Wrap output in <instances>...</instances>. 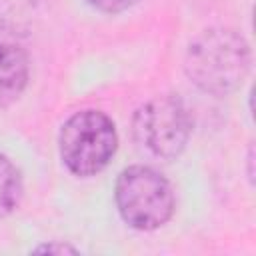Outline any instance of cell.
<instances>
[{
	"mask_svg": "<svg viewBox=\"0 0 256 256\" xmlns=\"http://www.w3.org/2000/svg\"><path fill=\"white\" fill-rule=\"evenodd\" d=\"M184 70L202 92L226 96L242 84L250 70V46L232 28L204 30L190 42Z\"/></svg>",
	"mask_w": 256,
	"mask_h": 256,
	"instance_id": "obj_1",
	"label": "cell"
},
{
	"mask_svg": "<svg viewBox=\"0 0 256 256\" xmlns=\"http://www.w3.org/2000/svg\"><path fill=\"white\" fill-rule=\"evenodd\" d=\"M116 208L122 220L142 232L164 226L176 208L170 182L150 166H128L116 178Z\"/></svg>",
	"mask_w": 256,
	"mask_h": 256,
	"instance_id": "obj_2",
	"label": "cell"
},
{
	"mask_svg": "<svg viewBox=\"0 0 256 256\" xmlns=\"http://www.w3.org/2000/svg\"><path fill=\"white\" fill-rule=\"evenodd\" d=\"M58 148L64 166L72 174L80 178L94 176L116 154V126L100 110H80L62 124Z\"/></svg>",
	"mask_w": 256,
	"mask_h": 256,
	"instance_id": "obj_3",
	"label": "cell"
},
{
	"mask_svg": "<svg viewBox=\"0 0 256 256\" xmlns=\"http://www.w3.org/2000/svg\"><path fill=\"white\" fill-rule=\"evenodd\" d=\"M192 132L184 102L164 94L144 102L132 118V134L138 148L156 160H174L182 154Z\"/></svg>",
	"mask_w": 256,
	"mask_h": 256,
	"instance_id": "obj_4",
	"label": "cell"
},
{
	"mask_svg": "<svg viewBox=\"0 0 256 256\" xmlns=\"http://www.w3.org/2000/svg\"><path fill=\"white\" fill-rule=\"evenodd\" d=\"M28 76L26 52L12 42H0V106H10L22 96Z\"/></svg>",
	"mask_w": 256,
	"mask_h": 256,
	"instance_id": "obj_5",
	"label": "cell"
},
{
	"mask_svg": "<svg viewBox=\"0 0 256 256\" xmlns=\"http://www.w3.org/2000/svg\"><path fill=\"white\" fill-rule=\"evenodd\" d=\"M22 176L20 170L16 168V164L0 154V218L8 216L10 212H14L22 200Z\"/></svg>",
	"mask_w": 256,
	"mask_h": 256,
	"instance_id": "obj_6",
	"label": "cell"
},
{
	"mask_svg": "<svg viewBox=\"0 0 256 256\" xmlns=\"http://www.w3.org/2000/svg\"><path fill=\"white\" fill-rule=\"evenodd\" d=\"M138 0H86V4H90L92 8L106 12V14H118L128 10L130 6H134Z\"/></svg>",
	"mask_w": 256,
	"mask_h": 256,
	"instance_id": "obj_7",
	"label": "cell"
},
{
	"mask_svg": "<svg viewBox=\"0 0 256 256\" xmlns=\"http://www.w3.org/2000/svg\"><path fill=\"white\" fill-rule=\"evenodd\" d=\"M34 252H58V254H64V252H76V248L72 246H66V244H46V246H40L36 248Z\"/></svg>",
	"mask_w": 256,
	"mask_h": 256,
	"instance_id": "obj_8",
	"label": "cell"
}]
</instances>
